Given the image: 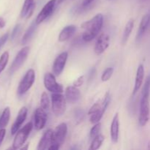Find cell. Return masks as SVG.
<instances>
[{
    "mask_svg": "<svg viewBox=\"0 0 150 150\" xmlns=\"http://www.w3.org/2000/svg\"><path fill=\"white\" fill-rule=\"evenodd\" d=\"M94 1H95V0H83L80 8L78 10H79V12H81L82 10H85V9L87 8L90 4H92V3Z\"/></svg>",
    "mask_w": 150,
    "mask_h": 150,
    "instance_id": "d6a6232c",
    "label": "cell"
},
{
    "mask_svg": "<svg viewBox=\"0 0 150 150\" xmlns=\"http://www.w3.org/2000/svg\"><path fill=\"white\" fill-rule=\"evenodd\" d=\"M64 1V0H57V4H61V3H62Z\"/></svg>",
    "mask_w": 150,
    "mask_h": 150,
    "instance_id": "ab89813d",
    "label": "cell"
},
{
    "mask_svg": "<svg viewBox=\"0 0 150 150\" xmlns=\"http://www.w3.org/2000/svg\"><path fill=\"white\" fill-rule=\"evenodd\" d=\"M67 133V125L66 123H61L55 128L53 135V142L48 150L59 149L65 140Z\"/></svg>",
    "mask_w": 150,
    "mask_h": 150,
    "instance_id": "3957f363",
    "label": "cell"
},
{
    "mask_svg": "<svg viewBox=\"0 0 150 150\" xmlns=\"http://www.w3.org/2000/svg\"><path fill=\"white\" fill-rule=\"evenodd\" d=\"M27 113H28V109L26 107H22L20 109V111H18V114L17 117H16V120H15L14 123L13 124L11 127V134L15 135L16 134L18 130L20 129V127H21V125H23V123L24 122V121L26 120V117H27Z\"/></svg>",
    "mask_w": 150,
    "mask_h": 150,
    "instance_id": "5bb4252c",
    "label": "cell"
},
{
    "mask_svg": "<svg viewBox=\"0 0 150 150\" xmlns=\"http://www.w3.org/2000/svg\"><path fill=\"white\" fill-rule=\"evenodd\" d=\"M9 60V53L7 51H5L2 54V55L0 57V74L1 72L4 70V68L7 66V62Z\"/></svg>",
    "mask_w": 150,
    "mask_h": 150,
    "instance_id": "4316f807",
    "label": "cell"
},
{
    "mask_svg": "<svg viewBox=\"0 0 150 150\" xmlns=\"http://www.w3.org/2000/svg\"><path fill=\"white\" fill-rule=\"evenodd\" d=\"M53 135H54V131L51 129H48L42 135V138L38 143L37 149L38 150L48 149L53 142Z\"/></svg>",
    "mask_w": 150,
    "mask_h": 150,
    "instance_id": "9a60e30c",
    "label": "cell"
},
{
    "mask_svg": "<svg viewBox=\"0 0 150 150\" xmlns=\"http://www.w3.org/2000/svg\"><path fill=\"white\" fill-rule=\"evenodd\" d=\"M133 26H134V20L131 18L127 21V23H126L125 27L122 38V45H125L127 43L130 35H131L132 31L133 29Z\"/></svg>",
    "mask_w": 150,
    "mask_h": 150,
    "instance_id": "7402d4cb",
    "label": "cell"
},
{
    "mask_svg": "<svg viewBox=\"0 0 150 150\" xmlns=\"http://www.w3.org/2000/svg\"><path fill=\"white\" fill-rule=\"evenodd\" d=\"M111 101V95L109 92H107L101 100H98L89 109L88 115H89L90 122L96 124L101 120L103 117L105 110L108 108Z\"/></svg>",
    "mask_w": 150,
    "mask_h": 150,
    "instance_id": "7a4b0ae2",
    "label": "cell"
},
{
    "mask_svg": "<svg viewBox=\"0 0 150 150\" xmlns=\"http://www.w3.org/2000/svg\"><path fill=\"white\" fill-rule=\"evenodd\" d=\"M32 128H33V124H32V122H28L24 127H22L20 130H18L16 133L13 142V149H18L21 148V146L26 142L29 135L30 134Z\"/></svg>",
    "mask_w": 150,
    "mask_h": 150,
    "instance_id": "5b68a950",
    "label": "cell"
},
{
    "mask_svg": "<svg viewBox=\"0 0 150 150\" xmlns=\"http://www.w3.org/2000/svg\"><path fill=\"white\" fill-rule=\"evenodd\" d=\"M35 8V0H25L21 11V17L29 18Z\"/></svg>",
    "mask_w": 150,
    "mask_h": 150,
    "instance_id": "ffe728a7",
    "label": "cell"
},
{
    "mask_svg": "<svg viewBox=\"0 0 150 150\" xmlns=\"http://www.w3.org/2000/svg\"><path fill=\"white\" fill-rule=\"evenodd\" d=\"M35 127L37 130H40L45 127L47 121L46 111L39 107L35 110Z\"/></svg>",
    "mask_w": 150,
    "mask_h": 150,
    "instance_id": "4fadbf2b",
    "label": "cell"
},
{
    "mask_svg": "<svg viewBox=\"0 0 150 150\" xmlns=\"http://www.w3.org/2000/svg\"><path fill=\"white\" fill-rule=\"evenodd\" d=\"M6 134V130L4 128H2L0 130V146H1V143H2L3 140L4 139V136Z\"/></svg>",
    "mask_w": 150,
    "mask_h": 150,
    "instance_id": "d590c367",
    "label": "cell"
},
{
    "mask_svg": "<svg viewBox=\"0 0 150 150\" xmlns=\"http://www.w3.org/2000/svg\"><path fill=\"white\" fill-rule=\"evenodd\" d=\"M119 132H120V119H119V114L117 113L113 118L111 129H110L111 139L113 143L118 142Z\"/></svg>",
    "mask_w": 150,
    "mask_h": 150,
    "instance_id": "e0dca14e",
    "label": "cell"
},
{
    "mask_svg": "<svg viewBox=\"0 0 150 150\" xmlns=\"http://www.w3.org/2000/svg\"><path fill=\"white\" fill-rule=\"evenodd\" d=\"M103 25V16L101 13L97 14L90 20L85 21L81 24L84 32L82 35V40L84 42H90L95 39L102 29Z\"/></svg>",
    "mask_w": 150,
    "mask_h": 150,
    "instance_id": "6da1fadb",
    "label": "cell"
},
{
    "mask_svg": "<svg viewBox=\"0 0 150 150\" xmlns=\"http://www.w3.org/2000/svg\"><path fill=\"white\" fill-rule=\"evenodd\" d=\"M29 49H30V48H29V46H25L19 51V52L18 53V54L16 55L15 59L13 60L11 66H10V74L14 73L15 72L17 71V70L23 65V64L25 62L26 59H27L28 54H29Z\"/></svg>",
    "mask_w": 150,
    "mask_h": 150,
    "instance_id": "9c48e42d",
    "label": "cell"
},
{
    "mask_svg": "<svg viewBox=\"0 0 150 150\" xmlns=\"http://www.w3.org/2000/svg\"><path fill=\"white\" fill-rule=\"evenodd\" d=\"M8 38H9L8 33L4 34L3 36H1V38H0V49H1V47L5 44V42H7V40H8Z\"/></svg>",
    "mask_w": 150,
    "mask_h": 150,
    "instance_id": "e575fe53",
    "label": "cell"
},
{
    "mask_svg": "<svg viewBox=\"0 0 150 150\" xmlns=\"http://www.w3.org/2000/svg\"><path fill=\"white\" fill-rule=\"evenodd\" d=\"M65 98L69 103H75L80 100V90L75 86H67L65 89Z\"/></svg>",
    "mask_w": 150,
    "mask_h": 150,
    "instance_id": "2e32d148",
    "label": "cell"
},
{
    "mask_svg": "<svg viewBox=\"0 0 150 150\" xmlns=\"http://www.w3.org/2000/svg\"><path fill=\"white\" fill-rule=\"evenodd\" d=\"M67 58H68V53L64 51V52L59 54L58 57L55 59L52 67L53 73L55 76H58L62 73L63 70L65 67Z\"/></svg>",
    "mask_w": 150,
    "mask_h": 150,
    "instance_id": "8fae6325",
    "label": "cell"
},
{
    "mask_svg": "<svg viewBox=\"0 0 150 150\" xmlns=\"http://www.w3.org/2000/svg\"><path fill=\"white\" fill-rule=\"evenodd\" d=\"M100 130H101V124L100 122L96 123L93 127H92L90 130V133H89V136L92 139H95L96 136H98V135L100 134Z\"/></svg>",
    "mask_w": 150,
    "mask_h": 150,
    "instance_id": "83f0119b",
    "label": "cell"
},
{
    "mask_svg": "<svg viewBox=\"0 0 150 150\" xmlns=\"http://www.w3.org/2000/svg\"><path fill=\"white\" fill-rule=\"evenodd\" d=\"M10 118V109L9 107H6L0 116V130L4 128L7 125Z\"/></svg>",
    "mask_w": 150,
    "mask_h": 150,
    "instance_id": "cb8c5ba5",
    "label": "cell"
},
{
    "mask_svg": "<svg viewBox=\"0 0 150 150\" xmlns=\"http://www.w3.org/2000/svg\"><path fill=\"white\" fill-rule=\"evenodd\" d=\"M142 95H150V75L146 78V81L142 89Z\"/></svg>",
    "mask_w": 150,
    "mask_h": 150,
    "instance_id": "4dcf8cb0",
    "label": "cell"
},
{
    "mask_svg": "<svg viewBox=\"0 0 150 150\" xmlns=\"http://www.w3.org/2000/svg\"><path fill=\"white\" fill-rule=\"evenodd\" d=\"M95 73H96V70H95V68H92V70L89 71V75H88V79H89V80H92V79H93Z\"/></svg>",
    "mask_w": 150,
    "mask_h": 150,
    "instance_id": "8d00e7d4",
    "label": "cell"
},
{
    "mask_svg": "<svg viewBox=\"0 0 150 150\" xmlns=\"http://www.w3.org/2000/svg\"><path fill=\"white\" fill-rule=\"evenodd\" d=\"M113 73H114V68L113 67H107L104 70L103 73H102V76H101V80H102V81H108L111 79Z\"/></svg>",
    "mask_w": 150,
    "mask_h": 150,
    "instance_id": "f1b7e54d",
    "label": "cell"
},
{
    "mask_svg": "<svg viewBox=\"0 0 150 150\" xmlns=\"http://www.w3.org/2000/svg\"><path fill=\"white\" fill-rule=\"evenodd\" d=\"M5 24H6V22H5V20L4 19V18L0 17V29H3V28L5 26Z\"/></svg>",
    "mask_w": 150,
    "mask_h": 150,
    "instance_id": "74e56055",
    "label": "cell"
},
{
    "mask_svg": "<svg viewBox=\"0 0 150 150\" xmlns=\"http://www.w3.org/2000/svg\"><path fill=\"white\" fill-rule=\"evenodd\" d=\"M50 106V100L46 92H42L40 99V107L45 111H48Z\"/></svg>",
    "mask_w": 150,
    "mask_h": 150,
    "instance_id": "484cf974",
    "label": "cell"
},
{
    "mask_svg": "<svg viewBox=\"0 0 150 150\" xmlns=\"http://www.w3.org/2000/svg\"><path fill=\"white\" fill-rule=\"evenodd\" d=\"M66 98L62 93H52L51 108L54 114L57 117L63 115L66 111Z\"/></svg>",
    "mask_w": 150,
    "mask_h": 150,
    "instance_id": "277c9868",
    "label": "cell"
},
{
    "mask_svg": "<svg viewBox=\"0 0 150 150\" xmlns=\"http://www.w3.org/2000/svg\"><path fill=\"white\" fill-rule=\"evenodd\" d=\"M110 44V37L107 34H101L97 39L95 42L94 51L97 55L102 54L107 48H108Z\"/></svg>",
    "mask_w": 150,
    "mask_h": 150,
    "instance_id": "7c38bea8",
    "label": "cell"
},
{
    "mask_svg": "<svg viewBox=\"0 0 150 150\" xmlns=\"http://www.w3.org/2000/svg\"><path fill=\"white\" fill-rule=\"evenodd\" d=\"M21 31V24H17L15 26L14 29H13V32L11 33V40H13L16 39L17 38V36L18 35L19 32Z\"/></svg>",
    "mask_w": 150,
    "mask_h": 150,
    "instance_id": "1f68e13d",
    "label": "cell"
},
{
    "mask_svg": "<svg viewBox=\"0 0 150 150\" xmlns=\"http://www.w3.org/2000/svg\"><path fill=\"white\" fill-rule=\"evenodd\" d=\"M75 120H76V124H79L80 122H81L83 120L85 117V113L83 111V110H82L81 108H77V109L75 111Z\"/></svg>",
    "mask_w": 150,
    "mask_h": 150,
    "instance_id": "f546056e",
    "label": "cell"
},
{
    "mask_svg": "<svg viewBox=\"0 0 150 150\" xmlns=\"http://www.w3.org/2000/svg\"><path fill=\"white\" fill-rule=\"evenodd\" d=\"M144 78V67L143 64H140L137 69L136 76V81H135L134 88L133 91V95H135L142 86V83H143Z\"/></svg>",
    "mask_w": 150,
    "mask_h": 150,
    "instance_id": "d6986e66",
    "label": "cell"
},
{
    "mask_svg": "<svg viewBox=\"0 0 150 150\" xmlns=\"http://www.w3.org/2000/svg\"><path fill=\"white\" fill-rule=\"evenodd\" d=\"M37 26H38V24L36 23L35 21H34L31 23L29 27L27 29V30L26 31L24 35H23V38H22L21 40L22 45H25V44H26L29 40H30V39L32 38V37L33 36L34 34H35V31H36Z\"/></svg>",
    "mask_w": 150,
    "mask_h": 150,
    "instance_id": "603a6c76",
    "label": "cell"
},
{
    "mask_svg": "<svg viewBox=\"0 0 150 150\" xmlns=\"http://www.w3.org/2000/svg\"><path fill=\"white\" fill-rule=\"evenodd\" d=\"M105 140V137L103 135L99 134L98 136L92 139V142L89 146V150H97L99 149L102 145L103 142Z\"/></svg>",
    "mask_w": 150,
    "mask_h": 150,
    "instance_id": "d4e9b609",
    "label": "cell"
},
{
    "mask_svg": "<svg viewBox=\"0 0 150 150\" xmlns=\"http://www.w3.org/2000/svg\"><path fill=\"white\" fill-rule=\"evenodd\" d=\"M35 81V72L33 69H29L27 70L26 74L24 75L23 79H21L19 83L18 87V95L19 96L23 95L26 93L28 90L32 87Z\"/></svg>",
    "mask_w": 150,
    "mask_h": 150,
    "instance_id": "8992f818",
    "label": "cell"
},
{
    "mask_svg": "<svg viewBox=\"0 0 150 150\" xmlns=\"http://www.w3.org/2000/svg\"><path fill=\"white\" fill-rule=\"evenodd\" d=\"M84 82V76H81L80 77L78 78L74 82H73V86H76V87H79V86H81Z\"/></svg>",
    "mask_w": 150,
    "mask_h": 150,
    "instance_id": "836d02e7",
    "label": "cell"
},
{
    "mask_svg": "<svg viewBox=\"0 0 150 150\" xmlns=\"http://www.w3.org/2000/svg\"><path fill=\"white\" fill-rule=\"evenodd\" d=\"M76 31V26L75 25H68L62 29L59 35V42H64L70 39Z\"/></svg>",
    "mask_w": 150,
    "mask_h": 150,
    "instance_id": "44dd1931",
    "label": "cell"
},
{
    "mask_svg": "<svg viewBox=\"0 0 150 150\" xmlns=\"http://www.w3.org/2000/svg\"><path fill=\"white\" fill-rule=\"evenodd\" d=\"M57 0H49L46 4L44 5L41 11L38 13V16H37L36 19H35V22L38 25L42 23V21L48 18L54 12V9H55L56 4H57Z\"/></svg>",
    "mask_w": 150,
    "mask_h": 150,
    "instance_id": "30bf717a",
    "label": "cell"
},
{
    "mask_svg": "<svg viewBox=\"0 0 150 150\" xmlns=\"http://www.w3.org/2000/svg\"><path fill=\"white\" fill-rule=\"evenodd\" d=\"M44 86L47 90L52 93H62L63 86L60 83H57L55 76L51 73H46L43 79Z\"/></svg>",
    "mask_w": 150,
    "mask_h": 150,
    "instance_id": "ba28073f",
    "label": "cell"
},
{
    "mask_svg": "<svg viewBox=\"0 0 150 150\" xmlns=\"http://www.w3.org/2000/svg\"><path fill=\"white\" fill-rule=\"evenodd\" d=\"M150 25V13L144 15L142 18L141 23L139 24V30H138L137 35H136V40L139 41L144 35L145 32H146L147 29Z\"/></svg>",
    "mask_w": 150,
    "mask_h": 150,
    "instance_id": "ac0fdd59",
    "label": "cell"
},
{
    "mask_svg": "<svg viewBox=\"0 0 150 150\" xmlns=\"http://www.w3.org/2000/svg\"><path fill=\"white\" fill-rule=\"evenodd\" d=\"M29 144H26V146H25L24 147H21V149H27L28 147H29Z\"/></svg>",
    "mask_w": 150,
    "mask_h": 150,
    "instance_id": "f35d334b",
    "label": "cell"
},
{
    "mask_svg": "<svg viewBox=\"0 0 150 150\" xmlns=\"http://www.w3.org/2000/svg\"><path fill=\"white\" fill-rule=\"evenodd\" d=\"M149 95H142L139 122L141 126L146 125L149 119Z\"/></svg>",
    "mask_w": 150,
    "mask_h": 150,
    "instance_id": "52a82bcc",
    "label": "cell"
}]
</instances>
